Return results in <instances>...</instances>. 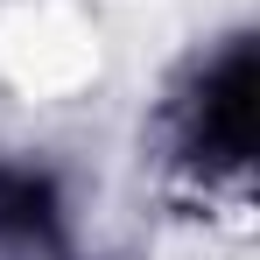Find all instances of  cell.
<instances>
[{"label":"cell","instance_id":"1","mask_svg":"<svg viewBox=\"0 0 260 260\" xmlns=\"http://www.w3.org/2000/svg\"><path fill=\"white\" fill-rule=\"evenodd\" d=\"M253 155V49L232 43L218 56V71H204L197 106H190V162L204 169H246Z\"/></svg>","mask_w":260,"mask_h":260}]
</instances>
